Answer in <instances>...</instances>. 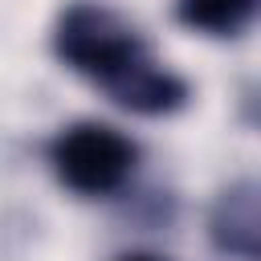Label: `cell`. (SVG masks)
<instances>
[{
    "label": "cell",
    "instance_id": "obj_1",
    "mask_svg": "<svg viewBox=\"0 0 261 261\" xmlns=\"http://www.w3.org/2000/svg\"><path fill=\"white\" fill-rule=\"evenodd\" d=\"M53 53L69 69L106 86L118 69H126L135 57H143L147 45L114 8L94 4V0H77L61 12V20L53 29Z\"/></svg>",
    "mask_w": 261,
    "mask_h": 261
},
{
    "label": "cell",
    "instance_id": "obj_2",
    "mask_svg": "<svg viewBox=\"0 0 261 261\" xmlns=\"http://www.w3.org/2000/svg\"><path fill=\"white\" fill-rule=\"evenodd\" d=\"M135 143L106 122H73L49 143L57 179L77 196H110L135 171Z\"/></svg>",
    "mask_w": 261,
    "mask_h": 261
},
{
    "label": "cell",
    "instance_id": "obj_3",
    "mask_svg": "<svg viewBox=\"0 0 261 261\" xmlns=\"http://www.w3.org/2000/svg\"><path fill=\"white\" fill-rule=\"evenodd\" d=\"M102 90L110 94V102H118L135 114H171L188 102V82L179 73H171L167 65H159L151 53L135 57Z\"/></svg>",
    "mask_w": 261,
    "mask_h": 261
},
{
    "label": "cell",
    "instance_id": "obj_4",
    "mask_svg": "<svg viewBox=\"0 0 261 261\" xmlns=\"http://www.w3.org/2000/svg\"><path fill=\"white\" fill-rule=\"evenodd\" d=\"M212 241L237 257H261V184H232L212 208Z\"/></svg>",
    "mask_w": 261,
    "mask_h": 261
},
{
    "label": "cell",
    "instance_id": "obj_5",
    "mask_svg": "<svg viewBox=\"0 0 261 261\" xmlns=\"http://www.w3.org/2000/svg\"><path fill=\"white\" fill-rule=\"evenodd\" d=\"M257 8H261V0H175L179 24L208 33V37H228V33L245 29Z\"/></svg>",
    "mask_w": 261,
    "mask_h": 261
},
{
    "label": "cell",
    "instance_id": "obj_6",
    "mask_svg": "<svg viewBox=\"0 0 261 261\" xmlns=\"http://www.w3.org/2000/svg\"><path fill=\"white\" fill-rule=\"evenodd\" d=\"M122 261H159V257H147V253H135V257H122Z\"/></svg>",
    "mask_w": 261,
    "mask_h": 261
}]
</instances>
